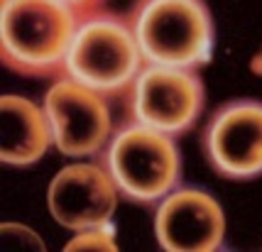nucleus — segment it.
<instances>
[{
	"label": "nucleus",
	"mask_w": 262,
	"mask_h": 252,
	"mask_svg": "<svg viewBox=\"0 0 262 252\" xmlns=\"http://www.w3.org/2000/svg\"><path fill=\"white\" fill-rule=\"evenodd\" d=\"M79 22V15L59 0H3V66L27 79H59Z\"/></svg>",
	"instance_id": "nucleus-1"
},
{
	"label": "nucleus",
	"mask_w": 262,
	"mask_h": 252,
	"mask_svg": "<svg viewBox=\"0 0 262 252\" xmlns=\"http://www.w3.org/2000/svg\"><path fill=\"white\" fill-rule=\"evenodd\" d=\"M111 174L118 194L137 206H155L182 184L184 159L177 138L123 120L96 157Z\"/></svg>",
	"instance_id": "nucleus-2"
},
{
	"label": "nucleus",
	"mask_w": 262,
	"mask_h": 252,
	"mask_svg": "<svg viewBox=\"0 0 262 252\" xmlns=\"http://www.w3.org/2000/svg\"><path fill=\"white\" fill-rule=\"evenodd\" d=\"M145 64L204 69L216 49L206 0H135L125 12Z\"/></svg>",
	"instance_id": "nucleus-3"
},
{
	"label": "nucleus",
	"mask_w": 262,
	"mask_h": 252,
	"mask_svg": "<svg viewBox=\"0 0 262 252\" xmlns=\"http://www.w3.org/2000/svg\"><path fill=\"white\" fill-rule=\"evenodd\" d=\"M145 59L125 15L101 10L81 20L71 39L61 76L101 96L123 98Z\"/></svg>",
	"instance_id": "nucleus-4"
},
{
	"label": "nucleus",
	"mask_w": 262,
	"mask_h": 252,
	"mask_svg": "<svg viewBox=\"0 0 262 252\" xmlns=\"http://www.w3.org/2000/svg\"><path fill=\"white\" fill-rule=\"evenodd\" d=\"M120 101L127 120L182 138L204 115L206 86L196 69L145 64Z\"/></svg>",
	"instance_id": "nucleus-5"
},
{
	"label": "nucleus",
	"mask_w": 262,
	"mask_h": 252,
	"mask_svg": "<svg viewBox=\"0 0 262 252\" xmlns=\"http://www.w3.org/2000/svg\"><path fill=\"white\" fill-rule=\"evenodd\" d=\"M201 152L208 167L228 181L262 176V101L230 98L206 118Z\"/></svg>",
	"instance_id": "nucleus-6"
},
{
	"label": "nucleus",
	"mask_w": 262,
	"mask_h": 252,
	"mask_svg": "<svg viewBox=\"0 0 262 252\" xmlns=\"http://www.w3.org/2000/svg\"><path fill=\"white\" fill-rule=\"evenodd\" d=\"M42 108L47 113L54 147L71 159H96L113 135L108 98L76 81L59 76L49 83Z\"/></svg>",
	"instance_id": "nucleus-7"
},
{
	"label": "nucleus",
	"mask_w": 262,
	"mask_h": 252,
	"mask_svg": "<svg viewBox=\"0 0 262 252\" xmlns=\"http://www.w3.org/2000/svg\"><path fill=\"white\" fill-rule=\"evenodd\" d=\"M152 230L164 252H218L226 247L228 220L211 191L179 184L155 203Z\"/></svg>",
	"instance_id": "nucleus-8"
},
{
	"label": "nucleus",
	"mask_w": 262,
	"mask_h": 252,
	"mask_svg": "<svg viewBox=\"0 0 262 252\" xmlns=\"http://www.w3.org/2000/svg\"><path fill=\"white\" fill-rule=\"evenodd\" d=\"M118 198L113 179L98 159H76L61 167L47 189L49 216L71 233L113 223Z\"/></svg>",
	"instance_id": "nucleus-9"
},
{
	"label": "nucleus",
	"mask_w": 262,
	"mask_h": 252,
	"mask_svg": "<svg viewBox=\"0 0 262 252\" xmlns=\"http://www.w3.org/2000/svg\"><path fill=\"white\" fill-rule=\"evenodd\" d=\"M54 147L52 127L42 105L5 93L0 98V162L8 167H30Z\"/></svg>",
	"instance_id": "nucleus-10"
},
{
	"label": "nucleus",
	"mask_w": 262,
	"mask_h": 252,
	"mask_svg": "<svg viewBox=\"0 0 262 252\" xmlns=\"http://www.w3.org/2000/svg\"><path fill=\"white\" fill-rule=\"evenodd\" d=\"M69 252H115L118 242H115V225L105 223V225H96V228L76 230L71 235V240L64 245Z\"/></svg>",
	"instance_id": "nucleus-11"
},
{
	"label": "nucleus",
	"mask_w": 262,
	"mask_h": 252,
	"mask_svg": "<svg viewBox=\"0 0 262 252\" xmlns=\"http://www.w3.org/2000/svg\"><path fill=\"white\" fill-rule=\"evenodd\" d=\"M59 3L69 5L81 20H86V17H91L96 12L105 10V3H108V0H59Z\"/></svg>",
	"instance_id": "nucleus-12"
},
{
	"label": "nucleus",
	"mask_w": 262,
	"mask_h": 252,
	"mask_svg": "<svg viewBox=\"0 0 262 252\" xmlns=\"http://www.w3.org/2000/svg\"><path fill=\"white\" fill-rule=\"evenodd\" d=\"M255 69H257V71H262V52H260V57L255 59Z\"/></svg>",
	"instance_id": "nucleus-13"
}]
</instances>
